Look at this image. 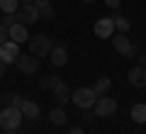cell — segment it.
<instances>
[{"mask_svg": "<svg viewBox=\"0 0 146 134\" xmlns=\"http://www.w3.org/2000/svg\"><path fill=\"white\" fill-rule=\"evenodd\" d=\"M112 47H115V51L122 54V56H134L136 54V47L131 44V39L127 34H122V32H115V34H112Z\"/></svg>", "mask_w": 146, "mask_h": 134, "instance_id": "5", "label": "cell"}, {"mask_svg": "<svg viewBox=\"0 0 146 134\" xmlns=\"http://www.w3.org/2000/svg\"><path fill=\"white\" fill-rule=\"evenodd\" d=\"M15 66L20 68L22 73H34L36 68H39V59L34 56V54H20L15 61Z\"/></svg>", "mask_w": 146, "mask_h": 134, "instance_id": "9", "label": "cell"}, {"mask_svg": "<svg viewBox=\"0 0 146 134\" xmlns=\"http://www.w3.org/2000/svg\"><path fill=\"white\" fill-rule=\"evenodd\" d=\"M0 10L3 12H17L20 10V0H0Z\"/></svg>", "mask_w": 146, "mask_h": 134, "instance_id": "20", "label": "cell"}, {"mask_svg": "<svg viewBox=\"0 0 146 134\" xmlns=\"http://www.w3.org/2000/svg\"><path fill=\"white\" fill-rule=\"evenodd\" d=\"M54 100H56L58 107H63V105L71 100V88H68L63 81H58V83H56V88H54Z\"/></svg>", "mask_w": 146, "mask_h": 134, "instance_id": "11", "label": "cell"}, {"mask_svg": "<svg viewBox=\"0 0 146 134\" xmlns=\"http://www.w3.org/2000/svg\"><path fill=\"white\" fill-rule=\"evenodd\" d=\"M93 32H95V37H100V39H110V37L115 34V20H112V17H100V20L95 22Z\"/></svg>", "mask_w": 146, "mask_h": 134, "instance_id": "8", "label": "cell"}, {"mask_svg": "<svg viewBox=\"0 0 146 134\" xmlns=\"http://www.w3.org/2000/svg\"><path fill=\"white\" fill-rule=\"evenodd\" d=\"M112 20H115V32H122V34H127V32H129V27H131V22L127 20V17H112Z\"/></svg>", "mask_w": 146, "mask_h": 134, "instance_id": "18", "label": "cell"}, {"mask_svg": "<svg viewBox=\"0 0 146 134\" xmlns=\"http://www.w3.org/2000/svg\"><path fill=\"white\" fill-rule=\"evenodd\" d=\"M83 3H95V0H83Z\"/></svg>", "mask_w": 146, "mask_h": 134, "instance_id": "32", "label": "cell"}, {"mask_svg": "<svg viewBox=\"0 0 146 134\" xmlns=\"http://www.w3.org/2000/svg\"><path fill=\"white\" fill-rule=\"evenodd\" d=\"M139 66H146V56H144V54L139 56Z\"/></svg>", "mask_w": 146, "mask_h": 134, "instance_id": "29", "label": "cell"}, {"mask_svg": "<svg viewBox=\"0 0 146 134\" xmlns=\"http://www.w3.org/2000/svg\"><path fill=\"white\" fill-rule=\"evenodd\" d=\"M3 78H5V63L0 61V81H3Z\"/></svg>", "mask_w": 146, "mask_h": 134, "instance_id": "27", "label": "cell"}, {"mask_svg": "<svg viewBox=\"0 0 146 134\" xmlns=\"http://www.w3.org/2000/svg\"><path fill=\"white\" fill-rule=\"evenodd\" d=\"M20 112H22V117H25V119H32V122H34V119L39 117V105H36L34 100H25L22 107H20Z\"/></svg>", "mask_w": 146, "mask_h": 134, "instance_id": "14", "label": "cell"}, {"mask_svg": "<svg viewBox=\"0 0 146 134\" xmlns=\"http://www.w3.org/2000/svg\"><path fill=\"white\" fill-rule=\"evenodd\" d=\"M29 3H34V0H20V5H29Z\"/></svg>", "mask_w": 146, "mask_h": 134, "instance_id": "31", "label": "cell"}, {"mask_svg": "<svg viewBox=\"0 0 146 134\" xmlns=\"http://www.w3.org/2000/svg\"><path fill=\"white\" fill-rule=\"evenodd\" d=\"M22 112L17 107H5V110H0V127L3 129H17L22 124Z\"/></svg>", "mask_w": 146, "mask_h": 134, "instance_id": "4", "label": "cell"}, {"mask_svg": "<svg viewBox=\"0 0 146 134\" xmlns=\"http://www.w3.org/2000/svg\"><path fill=\"white\" fill-rule=\"evenodd\" d=\"M17 22H20V17H17V12H5V15L0 17V25H3V27H7V29H10L12 25H17Z\"/></svg>", "mask_w": 146, "mask_h": 134, "instance_id": "19", "label": "cell"}, {"mask_svg": "<svg viewBox=\"0 0 146 134\" xmlns=\"http://www.w3.org/2000/svg\"><path fill=\"white\" fill-rule=\"evenodd\" d=\"M49 119H51L54 124H56V127H63V124L68 122V115H66V110L63 107H51V112H49Z\"/></svg>", "mask_w": 146, "mask_h": 134, "instance_id": "16", "label": "cell"}, {"mask_svg": "<svg viewBox=\"0 0 146 134\" xmlns=\"http://www.w3.org/2000/svg\"><path fill=\"white\" fill-rule=\"evenodd\" d=\"M17 56H20V44H17V41H12V39H7L5 44L0 47V61L7 66V63H15Z\"/></svg>", "mask_w": 146, "mask_h": 134, "instance_id": "7", "label": "cell"}, {"mask_svg": "<svg viewBox=\"0 0 146 134\" xmlns=\"http://www.w3.org/2000/svg\"><path fill=\"white\" fill-rule=\"evenodd\" d=\"M129 115H131V119H134L136 124H146V105L144 103H136L134 107L129 110Z\"/></svg>", "mask_w": 146, "mask_h": 134, "instance_id": "17", "label": "cell"}, {"mask_svg": "<svg viewBox=\"0 0 146 134\" xmlns=\"http://www.w3.org/2000/svg\"><path fill=\"white\" fill-rule=\"evenodd\" d=\"M5 134H20L17 129H5Z\"/></svg>", "mask_w": 146, "mask_h": 134, "instance_id": "30", "label": "cell"}, {"mask_svg": "<svg viewBox=\"0 0 146 134\" xmlns=\"http://www.w3.org/2000/svg\"><path fill=\"white\" fill-rule=\"evenodd\" d=\"M68 134H83V129H80V127H73V129H71Z\"/></svg>", "mask_w": 146, "mask_h": 134, "instance_id": "28", "label": "cell"}, {"mask_svg": "<svg viewBox=\"0 0 146 134\" xmlns=\"http://www.w3.org/2000/svg\"><path fill=\"white\" fill-rule=\"evenodd\" d=\"M129 83L134 88H146V66H134L129 71Z\"/></svg>", "mask_w": 146, "mask_h": 134, "instance_id": "12", "label": "cell"}, {"mask_svg": "<svg viewBox=\"0 0 146 134\" xmlns=\"http://www.w3.org/2000/svg\"><path fill=\"white\" fill-rule=\"evenodd\" d=\"M71 100L78 105V107L90 110V107L95 105V100H98V95L93 93V88H76V90L71 93Z\"/></svg>", "mask_w": 146, "mask_h": 134, "instance_id": "2", "label": "cell"}, {"mask_svg": "<svg viewBox=\"0 0 146 134\" xmlns=\"http://www.w3.org/2000/svg\"><path fill=\"white\" fill-rule=\"evenodd\" d=\"M17 17H20V25H25V27H29V25H34V22L42 20V15H39V7H36L34 3H29V5H20Z\"/></svg>", "mask_w": 146, "mask_h": 134, "instance_id": "6", "label": "cell"}, {"mask_svg": "<svg viewBox=\"0 0 146 134\" xmlns=\"http://www.w3.org/2000/svg\"><path fill=\"white\" fill-rule=\"evenodd\" d=\"M5 103H7V107H17V110H20L25 100H22V95H17V93H10V95H5Z\"/></svg>", "mask_w": 146, "mask_h": 134, "instance_id": "22", "label": "cell"}, {"mask_svg": "<svg viewBox=\"0 0 146 134\" xmlns=\"http://www.w3.org/2000/svg\"><path fill=\"white\" fill-rule=\"evenodd\" d=\"M39 15H42V20H54L56 10H54V5H49V7H42V10H39Z\"/></svg>", "mask_w": 146, "mask_h": 134, "instance_id": "23", "label": "cell"}, {"mask_svg": "<svg viewBox=\"0 0 146 134\" xmlns=\"http://www.w3.org/2000/svg\"><path fill=\"white\" fill-rule=\"evenodd\" d=\"M58 81H61V78H56V76H46V78L39 81V85H42V90H54Z\"/></svg>", "mask_w": 146, "mask_h": 134, "instance_id": "21", "label": "cell"}, {"mask_svg": "<svg viewBox=\"0 0 146 134\" xmlns=\"http://www.w3.org/2000/svg\"><path fill=\"white\" fill-rule=\"evenodd\" d=\"M110 88H112V78L100 76L98 81H95V85H93V93L98 95V98H102V95H107V93H110Z\"/></svg>", "mask_w": 146, "mask_h": 134, "instance_id": "15", "label": "cell"}, {"mask_svg": "<svg viewBox=\"0 0 146 134\" xmlns=\"http://www.w3.org/2000/svg\"><path fill=\"white\" fill-rule=\"evenodd\" d=\"M105 5H107V7H112V10H117V7L122 5V0H105Z\"/></svg>", "mask_w": 146, "mask_h": 134, "instance_id": "25", "label": "cell"}, {"mask_svg": "<svg viewBox=\"0 0 146 134\" xmlns=\"http://www.w3.org/2000/svg\"><path fill=\"white\" fill-rule=\"evenodd\" d=\"M49 61H51L56 68L66 66V61H68V51H66V47H63V44H54L51 51H49Z\"/></svg>", "mask_w": 146, "mask_h": 134, "instance_id": "10", "label": "cell"}, {"mask_svg": "<svg viewBox=\"0 0 146 134\" xmlns=\"http://www.w3.org/2000/svg\"><path fill=\"white\" fill-rule=\"evenodd\" d=\"M7 37H10L12 41H17V44H25V41H29V34H27V27L25 25H12L10 29H7Z\"/></svg>", "mask_w": 146, "mask_h": 134, "instance_id": "13", "label": "cell"}, {"mask_svg": "<svg viewBox=\"0 0 146 134\" xmlns=\"http://www.w3.org/2000/svg\"><path fill=\"white\" fill-rule=\"evenodd\" d=\"M0 110H3V107H0Z\"/></svg>", "mask_w": 146, "mask_h": 134, "instance_id": "33", "label": "cell"}, {"mask_svg": "<svg viewBox=\"0 0 146 134\" xmlns=\"http://www.w3.org/2000/svg\"><path fill=\"white\" fill-rule=\"evenodd\" d=\"M29 54H34L36 59H42V56H49V51H51V47H54V41L49 39L46 34H34V37H29Z\"/></svg>", "mask_w": 146, "mask_h": 134, "instance_id": "1", "label": "cell"}, {"mask_svg": "<svg viewBox=\"0 0 146 134\" xmlns=\"http://www.w3.org/2000/svg\"><path fill=\"white\" fill-rule=\"evenodd\" d=\"M7 39H10V37H7V27H3V25H0V47H3V44H5Z\"/></svg>", "mask_w": 146, "mask_h": 134, "instance_id": "24", "label": "cell"}, {"mask_svg": "<svg viewBox=\"0 0 146 134\" xmlns=\"http://www.w3.org/2000/svg\"><path fill=\"white\" fill-rule=\"evenodd\" d=\"M34 5L42 10V7H49V5H51V0H34Z\"/></svg>", "mask_w": 146, "mask_h": 134, "instance_id": "26", "label": "cell"}, {"mask_svg": "<svg viewBox=\"0 0 146 134\" xmlns=\"http://www.w3.org/2000/svg\"><path fill=\"white\" fill-rule=\"evenodd\" d=\"M93 112H95V117H112L117 112V100L110 98V95H102V98L95 100Z\"/></svg>", "mask_w": 146, "mask_h": 134, "instance_id": "3", "label": "cell"}]
</instances>
